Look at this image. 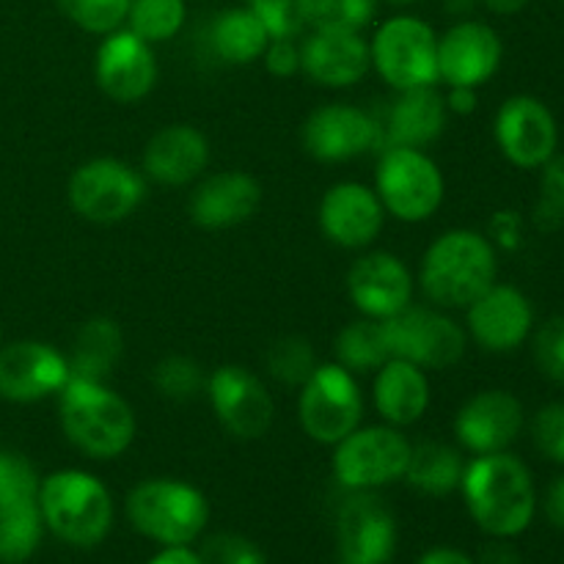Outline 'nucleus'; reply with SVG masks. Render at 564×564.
<instances>
[{
  "label": "nucleus",
  "mask_w": 564,
  "mask_h": 564,
  "mask_svg": "<svg viewBox=\"0 0 564 564\" xmlns=\"http://www.w3.org/2000/svg\"><path fill=\"white\" fill-rule=\"evenodd\" d=\"M460 494L471 521L488 538H518L532 527L538 512L532 471L510 452L477 455L466 463Z\"/></svg>",
  "instance_id": "nucleus-1"
},
{
  "label": "nucleus",
  "mask_w": 564,
  "mask_h": 564,
  "mask_svg": "<svg viewBox=\"0 0 564 564\" xmlns=\"http://www.w3.org/2000/svg\"><path fill=\"white\" fill-rule=\"evenodd\" d=\"M499 279L494 242L474 229H449L424 251L419 284L433 306L466 312Z\"/></svg>",
  "instance_id": "nucleus-2"
},
{
  "label": "nucleus",
  "mask_w": 564,
  "mask_h": 564,
  "mask_svg": "<svg viewBox=\"0 0 564 564\" xmlns=\"http://www.w3.org/2000/svg\"><path fill=\"white\" fill-rule=\"evenodd\" d=\"M58 422L69 444L91 460H116L138 433L130 402L108 383L69 380L58 394Z\"/></svg>",
  "instance_id": "nucleus-3"
},
{
  "label": "nucleus",
  "mask_w": 564,
  "mask_h": 564,
  "mask_svg": "<svg viewBox=\"0 0 564 564\" xmlns=\"http://www.w3.org/2000/svg\"><path fill=\"white\" fill-rule=\"evenodd\" d=\"M44 529L72 549H97L113 529V496L108 485L80 468L53 471L39 482Z\"/></svg>",
  "instance_id": "nucleus-4"
},
{
  "label": "nucleus",
  "mask_w": 564,
  "mask_h": 564,
  "mask_svg": "<svg viewBox=\"0 0 564 564\" xmlns=\"http://www.w3.org/2000/svg\"><path fill=\"white\" fill-rule=\"evenodd\" d=\"M132 529L158 545H193L209 523V501L182 479H143L127 496Z\"/></svg>",
  "instance_id": "nucleus-5"
},
{
  "label": "nucleus",
  "mask_w": 564,
  "mask_h": 564,
  "mask_svg": "<svg viewBox=\"0 0 564 564\" xmlns=\"http://www.w3.org/2000/svg\"><path fill=\"white\" fill-rule=\"evenodd\" d=\"M375 193L386 215L402 224H424L444 204L446 182L427 149L383 147L375 171Z\"/></svg>",
  "instance_id": "nucleus-6"
},
{
  "label": "nucleus",
  "mask_w": 564,
  "mask_h": 564,
  "mask_svg": "<svg viewBox=\"0 0 564 564\" xmlns=\"http://www.w3.org/2000/svg\"><path fill=\"white\" fill-rule=\"evenodd\" d=\"M383 323L386 345L391 358H402L424 372H444L463 361L468 350V334L446 308L411 303Z\"/></svg>",
  "instance_id": "nucleus-7"
},
{
  "label": "nucleus",
  "mask_w": 564,
  "mask_h": 564,
  "mask_svg": "<svg viewBox=\"0 0 564 564\" xmlns=\"http://www.w3.org/2000/svg\"><path fill=\"white\" fill-rule=\"evenodd\" d=\"M364 408L367 402L356 375L336 361L319 364L301 386L297 422L314 444L336 446L352 430L361 427Z\"/></svg>",
  "instance_id": "nucleus-8"
},
{
  "label": "nucleus",
  "mask_w": 564,
  "mask_h": 564,
  "mask_svg": "<svg viewBox=\"0 0 564 564\" xmlns=\"http://www.w3.org/2000/svg\"><path fill=\"white\" fill-rule=\"evenodd\" d=\"M369 55L378 75L394 91L435 86L438 80V33L413 14H397L375 31Z\"/></svg>",
  "instance_id": "nucleus-9"
},
{
  "label": "nucleus",
  "mask_w": 564,
  "mask_h": 564,
  "mask_svg": "<svg viewBox=\"0 0 564 564\" xmlns=\"http://www.w3.org/2000/svg\"><path fill=\"white\" fill-rule=\"evenodd\" d=\"M411 449V438L400 427L361 424L334 446L330 468L345 490H380L386 485L402 482Z\"/></svg>",
  "instance_id": "nucleus-10"
},
{
  "label": "nucleus",
  "mask_w": 564,
  "mask_h": 564,
  "mask_svg": "<svg viewBox=\"0 0 564 564\" xmlns=\"http://www.w3.org/2000/svg\"><path fill=\"white\" fill-rule=\"evenodd\" d=\"M69 207L88 224L127 220L147 198V176L116 158H94L77 165L66 185Z\"/></svg>",
  "instance_id": "nucleus-11"
},
{
  "label": "nucleus",
  "mask_w": 564,
  "mask_h": 564,
  "mask_svg": "<svg viewBox=\"0 0 564 564\" xmlns=\"http://www.w3.org/2000/svg\"><path fill=\"white\" fill-rule=\"evenodd\" d=\"M341 564H389L397 554V521L375 490H347L336 516Z\"/></svg>",
  "instance_id": "nucleus-12"
},
{
  "label": "nucleus",
  "mask_w": 564,
  "mask_h": 564,
  "mask_svg": "<svg viewBox=\"0 0 564 564\" xmlns=\"http://www.w3.org/2000/svg\"><path fill=\"white\" fill-rule=\"evenodd\" d=\"M303 149L319 163H347L383 149V127L369 110L330 102L312 110L303 121Z\"/></svg>",
  "instance_id": "nucleus-13"
},
{
  "label": "nucleus",
  "mask_w": 564,
  "mask_h": 564,
  "mask_svg": "<svg viewBox=\"0 0 564 564\" xmlns=\"http://www.w3.org/2000/svg\"><path fill=\"white\" fill-rule=\"evenodd\" d=\"M204 391L226 433L240 441H257L268 435L275 416V402L268 386L251 369L224 364L209 375Z\"/></svg>",
  "instance_id": "nucleus-14"
},
{
  "label": "nucleus",
  "mask_w": 564,
  "mask_h": 564,
  "mask_svg": "<svg viewBox=\"0 0 564 564\" xmlns=\"http://www.w3.org/2000/svg\"><path fill=\"white\" fill-rule=\"evenodd\" d=\"M496 147L516 169H543L560 147V127L549 105L529 94L510 97L494 121Z\"/></svg>",
  "instance_id": "nucleus-15"
},
{
  "label": "nucleus",
  "mask_w": 564,
  "mask_h": 564,
  "mask_svg": "<svg viewBox=\"0 0 564 564\" xmlns=\"http://www.w3.org/2000/svg\"><path fill=\"white\" fill-rule=\"evenodd\" d=\"M532 303L512 284L496 281L466 308L468 339L477 341L485 352L505 356V352L518 350L532 336Z\"/></svg>",
  "instance_id": "nucleus-16"
},
{
  "label": "nucleus",
  "mask_w": 564,
  "mask_h": 564,
  "mask_svg": "<svg viewBox=\"0 0 564 564\" xmlns=\"http://www.w3.org/2000/svg\"><path fill=\"white\" fill-rule=\"evenodd\" d=\"M411 268L397 253L367 251L347 270V295L369 319H389L413 303Z\"/></svg>",
  "instance_id": "nucleus-17"
},
{
  "label": "nucleus",
  "mask_w": 564,
  "mask_h": 564,
  "mask_svg": "<svg viewBox=\"0 0 564 564\" xmlns=\"http://www.w3.org/2000/svg\"><path fill=\"white\" fill-rule=\"evenodd\" d=\"M94 77L105 97L124 105L141 102L158 83V58L152 44L138 39L127 28L108 33L97 47Z\"/></svg>",
  "instance_id": "nucleus-18"
},
{
  "label": "nucleus",
  "mask_w": 564,
  "mask_h": 564,
  "mask_svg": "<svg viewBox=\"0 0 564 564\" xmlns=\"http://www.w3.org/2000/svg\"><path fill=\"white\" fill-rule=\"evenodd\" d=\"M69 383V361L47 341H14L0 347V397L9 402H39L58 397Z\"/></svg>",
  "instance_id": "nucleus-19"
},
{
  "label": "nucleus",
  "mask_w": 564,
  "mask_h": 564,
  "mask_svg": "<svg viewBox=\"0 0 564 564\" xmlns=\"http://www.w3.org/2000/svg\"><path fill=\"white\" fill-rule=\"evenodd\" d=\"M501 36L479 20H457L438 36V80L449 88H479L499 72Z\"/></svg>",
  "instance_id": "nucleus-20"
},
{
  "label": "nucleus",
  "mask_w": 564,
  "mask_h": 564,
  "mask_svg": "<svg viewBox=\"0 0 564 564\" xmlns=\"http://www.w3.org/2000/svg\"><path fill=\"white\" fill-rule=\"evenodd\" d=\"M317 220L325 240L347 251H364L383 231L386 209L375 187L364 182H339L325 191Z\"/></svg>",
  "instance_id": "nucleus-21"
},
{
  "label": "nucleus",
  "mask_w": 564,
  "mask_h": 564,
  "mask_svg": "<svg viewBox=\"0 0 564 564\" xmlns=\"http://www.w3.org/2000/svg\"><path fill=\"white\" fill-rule=\"evenodd\" d=\"M523 405L516 394L501 389H488L463 402L455 416V438L466 452L477 455H494L507 452L521 435Z\"/></svg>",
  "instance_id": "nucleus-22"
},
{
  "label": "nucleus",
  "mask_w": 564,
  "mask_h": 564,
  "mask_svg": "<svg viewBox=\"0 0 564 564\" xmlns=\"http://www.w3.org/2000/svg\"><path fill=\"white\" fill-rule=\"evenodd\" d=\"M262 204V185L248 171H218L193 187L187 213L202 229L218 231L240 226L257 215Z\"/></svg>",
  "instance_id": "nucleus-23"
},
{
  "label": "nucleus",
  "mask_w": 564,
  "mask_h": 564,
  "mask_svg": "<svg viewBox=\"0 0 564 564\" xmlns=\"http://www.w3.org/2000/svg\"><path fill=\"white\" fill-rule=\"evenodd\" d=\"M301 69L317 86H356L372 69L369 42L350 31H312L301 42Z\"/></svg>",
  "instance_id": "nucleus-24"
},
{
  "label": "nucleus",
  "mask_w": 564,
  "mask_h": 564,
  "mask_svg": "<svg viewBox=\"0 0 564 564\" xmlns=\"http://www.w3.org/2000/svg\"><path fill=\"white\" fill-rule=\"evenodd\" d=\"M209 141L193 124H169L149 138L143 149V176L158 185H193L207 171Z\"/></svg>",
  "instance_id": "nucleus-25"
},
{
  "label": "nucleus",
  "mask_w": 564,
  "mask_h": 564,
  "mask_svg": "<svg viewBox=\"0 0 564 564\" xmlns=\"http://www.w3.org/2000/svg\"><path fill=\"white\" fill-rule=\"evenodd\" d=\"M446 124H449V108L438 88L422 86L397 91L389 116L380 121L383 147L427 149L444 135Z\"/></svg>",
  "instance_id": "nucleus-26"
},
{
  "label": "nucleus",
  "mask_w": 564,
  "mask_h": 564,
  "mask_svg": "<svg viewBox=\"0 0 564 564\" xmlns=\"http://www.w3.org/2000/svg\"><path fill=\"white\" fill-rule=\"evenodd\" d=\"M433 391H430V378L422 367L402 358H389L383 367L375 372L372 402L383 424L391 427H411L422 422L427 413Z\"/></svg>",
  "instance_id": "nucleus-27"
},
{
  "label": "nucleus",
  "mask_w": 564,
  "mask_h": 564,
  "mask_svg": "<svg viewBox=\"0 0 564 564\" xmlns=\"http://www.w3.org/2000/svg\"><path fill=\"white\" fill-rule=\"evenodd\" d=\"M124 356V330L110 317H91L77 328L72 339L69 380H91V383H108L113 369Z\"/></svg>",
  "instance_id": "nucleus-28"
},
{
  "label": "nucleus",
  "mask_w": 564,
  "mask_h": 564,
  "mask_svg": "<svg viewBox=\"0 0 564 564\" xmlns=\"http://www.w3.org/2000/svg\"><path fill=\"white\" fill-rule=\"evenodd\" d=\"M209 44L224 64L248 66L262 58L270 44V33L248 6H231L213 20Z\"/></svg>",
  "instance_id": "nucleus-29"
},
{
  "label": "nucleus",
  "mask_w": 564,
  "mask_h": 564,
  "mask_svg": "<svg viewBox=\"0 0 564 564\" xmlns=\"http://www.w3.org/2000/svg\"><path fill=\"white\" fill-rule=\"evenodd\" d=\"M463 471H466V460L457 446L441 444V441H422L413 444L411 460L405 468V482L422 496H433V499H446L455 490H460Z\"/></svg>",
  "instance_id": "nucleus-30"
},
{
  "label": "nucleus",
  "mask_w": 564,
  "mask_h": 564,
  "mask_svg": "<svg viewBox=\"0 0 564 564\" xmlns=\"http://www.w3.org/2000/svg\"><path fill=\"white\" fill-rule=\"evenodd\" d=\"M334 356L336 364L356 375V378L358 375H375L391 358L389 345H386L383 323L369 317L347 323L336 334Z\"/></svg>",
  "instance_id": "nucleus-31"
},
{
  "label": "nucleus",
  "mask_w": 564,
  "mask_h": 564,
  "mask_svg": "<svg viewBox=\"0 0 564 564\" xmlns=\"http://www.w3.org/2000/svg\"><path fill=\"white\" fill-rule=\"evenodd\" d=\"M44 532L39 499L0 507V564H25L42 545Z\"/></svg>",
  "instance_id": "nucleus-32"
},
{
  "label": "nucleus",
  "mask_w": 564,
  "mask_h": 564,
  "mask_svg": "<svg viewBox=\"0 0 564 564\" xmlns=\"http://www.w3.org/2000/svg\"><path fill=\"white\" fill-rule=\"evenodd\" d=\"M185 20V0H130L124 25L147 44H163L182 31Z\"/></svg>",
  "instance_id": "nucleus-33"
},
{
  "label": "nucleus",
  "mask_w": 564,
  "mask_h": 564,
  "mask_svg": "<svg viewBox=\"0 0 564 564\" xmlns=\"http://www.w3.org/2000/svg\"><path fill=\"white\" fill-rule=\"evenodd\" d=\"M375 11L378 0H306V28L361 33L375 20Z\"/></svg>",
  "instance_id": "nucleus-34"
},
{
  "label": "nucleus",
  "mask_w": 564,
  "mask_h": 564,
  "mask_svg": "<svg viewBox=\"0 0 564 564\" xmlns=\"http://www.w3.org/2000/svg\"><path fill=\"white\" fill-rule=\"evenodd\" d=\"M317 367V352L303 336H284L268 350V372L286 389H301Z\"/></svg>",
  "instance_id": "nucleus-35"
},
{
  "label": "nucleus",
  "mask_w": 564,
  "mask_h": 564,
  "mask_svg": "<svg viewBox=\"0 0 564 564\" xmlns=\"http://www.w3.org/2000/svg\"><path fill=\"white\" fill-rule=\"evenodd\" d=\"M152 383L158 394L165 397V400L187 402L207 389V375H204V369L193 358L165 356L154 367Z\"/></svg>",
  "instance_id": "nucleus-36"
},
{
  "label": "nucleus",
  "mask_w": 564,
  "mask_h": 564,
  "mask_svg": "<svg viewBox=\"0 0 564 564\" xmlns=\"http://www.w3.org/2000/svg\"><path fill=\"white\" fill-rule=\"evenodd\" d=\"M55 3L66 20L97 36H108L124 28L130 11V0H55Z\"/></svg>",
  "instance_id": "nucleus-37"
},
{
  "label": "nucleus",
  "mask_w": 564,
  "mask_h": 564,
  "mask_svg": "<svg viewBox=\"0 0 564 564\" xmlns=\"http://www.w3.org/2000/svg\"><path fill=\"white\" fill-rule=\"evenodd\" d=\"M270 39H297L306 28V0H248Z\"/></svg>",
  "instance_id": "nucleus-38"
},
{
  "label": "nucleus",
  "mask_w": 564,
  "mask_h": 564,
  "mask_svg": "<svg viewBox=\"0 0 564 564\" xmlns=\"http://www.w3.org/2000/svg\"><path fill=\"white\" fill-rule=\"evenodd\" d=\"M534 220L540 229L551 231L564 224V154H554L543 165V180H540V202L534 207Z\"/></svg>",
  "instance_id": "nucleus-39"
},
{
  "label": "nucleus",
  "mask_w": 564,
  "mask_h": 564,
  "mask_svg": "<svg viewBox=\"0 0 564 564\" xmlns=\"http://www.w3.org/2000/svg\"><path fill=\"white\" fill-rule=\"evenodd\" d=\"M39 474L22 455L0 449V507L11 501L39 499Z\"/></svg>",
  "instance_id": "nucleus-40"
},
{
  "label": "nucleus",
  "mask_w": 564,
  "mask_h": 564,
  "mask_svg": "<svg viewBox=\"0 0 564 564\" xmlns=\"http://www.w3.org/2000/svg\"><path fill=\"white\" fill-rule=\"evenodd\" d=\"M534 364L551 383L564 386V314L545 319L534 334Z\"/></svg>",
  "instance_id": "nucleus-41"
},
{
  "label": "nucleus",
  "mask_w": 564,
  "mask_h": 564,
  "mask_svg": "<svg viewBox=\"0 0 564 564\" xmlns=\"http://www.w3.org/2000/svg\"><path fill=\"white\" fill-rule=\"evenodd\" d=\"M198 556L204 564H268L262 549L253 540L235 532H218L207 538Z\"/></svg>",
  "instance_id": "nucleus-42"
},
{
  "label": "nucleus",
  "mask_w": 564,
  "mask_h": 564,
  "mask_svg": "<svg viewBox=\"0 0 564 564\" xmlns=\"http://www.w3.org/2000/svg\"><path fill=\"white\" fill-rule=\"evenodd\" d=\"M534 446L551 463L564 466V402H549L532 422Z\"/></svg>",
  "instance_id": "nucleus-43"
},
{
  "label": "nucleus",
  "mask_w": 564,
  "mask_h": 564,
  "mask_svg": "<svg viewBox=\"0 0 564 564\" xmlns=\"http://www.w3.org/2000/svg\"><path fill=\"white\" fill-rule=\"evenodd\" d=\"M264 66L275 77H292L301 72V42L297 39H270L264 50Z\"/></svg>",
  "instance_id": "nucleus-44"
},
{
  "label": "nucleus",
  "mask_w": 564,
  "mask_h": 564,
  "mask_svg": "<svg viewBox=\"0 0 564 564\" xmlns=\"http://www.w3.org/2000/svg\"><path fill=\"white\" fill-rule=\"evenodd\" d=\"M477 564H523V560H521V554H518V549L510 543V540L494 538L482 549V554H479Z\"/></svg>",
  "instance_id": "nucleus-45"
},
{
  "label": "nucleus",
  "mask_w": 564,
  "mask_h": 564,
  "mask_svg": "<svg viewBox=\"0 0 564 564\" xmlns=\"http://www.w3.org/2000/svg\"><path fill=\"white\" fill-rule=\"evenodd\" d=\"M545 518L564 532V474L551 482L549 494H545Z\"/></svg>",
  "instance_id": "nucleus-46"
},
{
  "label": "nucleus",
  "mask_w": 564,
  "mask_h": 564,
  "mask_svg": "<svg viewBox=\"0 0 564 564\" xmlns=\"http://www.w3.org/2000/svg\"><path fill=\"white\" fill-rule=\"evenodd\" d=\"M147 564H204L191 545H163Z\"/></svg>",
  "instance_id": "nucleus-47"
},
{
  "label": "nucleus",
  "mask_w": 564,
  "mask_h": 564,
  "mask_svg": "<svg viewBox=\"0 0 564 564\" xmlns=\"http://www.w3.org/2000/svg\"><path fill=\"white\" fill-rule=\"evenodd\" d=\"M416 564H477V560L466 554L460 549H449V545H438V549L424 551L422 560Z\"/></svg>",
  "instance_id": "nucleus-48"
},
{
  "label": "nucleus",
  "mask_w": 564,
  "mask_h": 564,
  "mask_svg": "<svg viewBox=\"0 0 564 564\" xmlns=\"http://www.w3.org/2000/svg\"><path fill=\"white\" fill-rule=\"evenodd\" d=\"M444 97L449 113L468 116L477 108V88H449V94H444Z\"/></svg>",
  "instance_id": "nucleus-49"
},
{
  "label": "nucleus",
  "mask_w": 564,
  "mask_h": 564,
  "mask_svg": "<svg viewBox=\"0 0 564 564\" xmlns=\"http://www.w3.org/2000/svg\"><path fill=\"white\" fill-rule=\"evenodd\" d=\"M529 3H532V0H482L485 9H490L494 14H501V17L518 14V11L527 9Z\"/></svg>",
  "instance_id": "nucleus-50"
},
{
  "label": "nucleus",
  "mask_w": 564,
  "mask_h": 564,
  "mask_svg": "<svg viewBox=\"0 0 564 564\" xmlns=\"http://www.w3.org/2000/svg\"><path fill=\"white\" fill-rule=\"evenodd\" d=\"M479 0H444V9L455 17H468Z\"/></svg>",
  "instance_id": "nucleus-51"
},
{
  "label": "nucleus",
  "mask_w": 564,
  "mask_h": 564,
  "mask_svg": "<svg viewBox=\"0 0 564 564\" xmlns=\"http://www.w3.org/2000/svg\"><path fill=\"white\" fill-rule=\"evenodd\" d=\"M386 3H391V6H400V9H405V6L422 3V0H386Z\"/></svg>",
  "instance_id": "nucleus-52"
},
{
  "label": "nucleus",
  "mask_w": 564,
  "mask_h": 564,
  "mask_svg": "<svg viewBox=\"0 0 564 564\" xmlns=\"http://www.w3.org/2000/svg\"><path fill=\"white\" fill-rule=\"evenodd\" d=\"M0 347H3V325H0Z\"/></svg>",
  "instance_id": "nucleus-53"
}]
</instances>
